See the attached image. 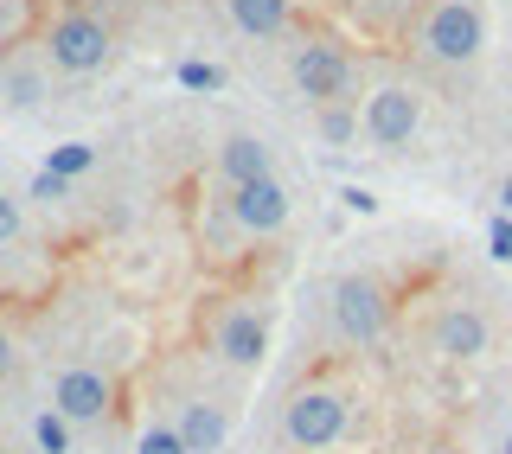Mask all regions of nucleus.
<instances>
[{
  "instance_id": "obj_3",
  "label": "nucleus",
  "mask_w": 512,
  "mask_h": 454,
  "mask_svg": "<svg viewBox=\"0 0 512 454\" xmlns=\"http://www.w3.org/2000/svg\"><path fill=\"white\" fill-rule=\"evenodd\" d=\"M493 346H500V320H493L487 295H455L429 320V352L442 365H480Z\"/></svg>"
},
{
  "instance_id": "obj_25",
  "label": "nucleus",
  "mask_w": 512,
  "mask_h": 454,
  "mask_svg": "<svg viewBox=\"0 0 512 454\" xmlns=\"http://www.w3.org/2000/svg\"><path fill=\"white\" fill-rule=\"evenodd\" d=\"M410 454H455V448H448V442H416Z\"/></svg>"
},
{
  "instance_id": "obj_10",
  "label": "nucleus",
  "mask_w": 512,
  "mask_h": 454,
  "mask_svg": "<svg viewBox=\"0 0 512 454\" xmlns=\"http://www.w3.org/2000/svg\"><path fill=\"white\" fill-rule=\"evenodd\" d=\"M52 410L71 416L77 429L84 423H103L109 410H116V384H109L103 365H64L52 378Z\"/></svg>"
},
{
  "instance_id": "obj_17",
  "label": "nucleus",
  "mask_w": 512,
  "mask_h": 454,
  "mask_svg": "<svg viewBox=\"0 0 512 454\" xmlns=\"http://www.w3.org/2000/svg\"><path fill=\"white\" fill-rule=\"evenodd\" d=\"M45 167L64 173V180H77V173L96 167V148H90V141H64V148H52V160H45Z\"/></svg>"
},
{
  "instance_id": "obj_9",
  "label": "nucleus",
  "mask_w": 512,
  "mask_h": 454,
  "mask_svg": "<svg viewBox=\"0 0 512 454\" xmlns=\"http://www.w3.org/2000/svg\"><path fill=\"white\" fill-rule=\"evenodd\" d=\"M224 212L244 237H282L288 231V186L269 173V180H250V186H224Z\"/></svg>"
},
{
  "instance_id": "obj_20",
  "label": "nucleus",
  "mask_w": 512,
  "mask_h": 454,
  "mask_svg": "<svg viewBox=\"0 0 512 454\" xmlns=\"http://www.w3.org/2000/svg\"><path fill=\"white\" fill-rule=\"evenodd\" d=\"M180 84L186 90H224V71H218V64H205V58H186L180 64Z\"/></svg>"
},
{
  "instance_id": "obj_18",
  "label": "nucleus",
  "mask_w": 512,
  "mask_h": 454,
  "mask_svg": "<svg viewBox=\"0 0 512 454\" xmlns=\"http://www.w3.org/2000/svg\"><path fill=\"white\" fill-rule=\"evenodd\" d=\"M32 32V0H0V45H20Z\"/></svg>"
},
{
  "instance_id": "obj_5",
  "label": "nucleus",
  "mask_w": 512,
  "mask_h": 454,
  "mask_svg": "<svg viewBox=\"0 0 512 454\" xmlns=\"http://www.w3.org/2000/svg\"><path fill=\"white\" fill-rule=\"evenodd\" d=\"M416 45L436 64H474L480 45H487V13H480V0H436V7L423 13Z\"/></svg>"
},
{
  "instance_id": "obj_16",
  "label": "nucleus",
  "mask_w": 512,
  "mask_h": 454,
  "mask_svg": "<svg viewBox=\"0 0 512 454\" xmlns=\"http://www.w3.org/2000/svg\"><path fill=\"white\" fill-rule=\"evenodd\" d=\"M135 454H192V448H186V435L173 423H148L135 435Z\"/></svg>"
},
{
  "instance_id": "obj_24",
  "label": "nucleus",
  "mask_w": 512,
  "mask_h": 454,
  "mask_svg": "<svg viewBox=\"0 0 512 454\" xmlns=\"http://www.w3.org/2000/svg\"><path fill=\"white\" fill-rule=\"evenodd\" d=\"M340 199L352 205V212H378V199H372V192H359V186H346V192H340Z\"/></svg>"
},
{
  "instance_id": "obj_12",
  "label": "nucleus",
  "mask_w": 512,
  "mask_h": 454,
  "mask_svg": "<svg viewBox=\"0 0 512 454\" xmlns=\"http://www.w3.org/2000/svg\"><path fill=\"white\" fill-rule=\"evenodd\" d=\"M269 173H276V154H269L263 135H224V148H218L224 186H250V180H269Z\"/></svg>"
},
{
  "instance_id": "obj_19",
  "label": "nucleus",
  "mask_w": 512,
  "mask_h": 454,
  "mask_svg": "<svg viewBox=\"0 0 512 454\" xmlns=\"http://www.w3.org/2000/svg\"><path fill=\"white\" fill-rule=\"evenodd\" d=\"M26 199L58 205V199H71V180H64V173H52V167H39V173H32V192H26Z\"/></svg>"
},
{
  "instance_id": "obj_13",
  "label": "nucleus",
  "mask_w": 512,
  "mask_h": 454,
  "mask_svg": "<svg viewBox=\"0 0 512 454\" xmlns=\"http://www.w3.org/2000/svg\"><path fill=\"white\" fill-rule=\"evenodd\" d=\"M224 7H231L237 32H250V39H276L288 26V0H224Z\"/></svg>"
},
{
  "instance_id": "obj_8",
  "label": "nucleus",
  "mask_w": 512,
  "mask_h": 454,
  "mask_svg": "<svg viewBox=\"0 0 512 454\" xmlns=\"http://www.w3.org/2000/svg\"><path fill=\"white\" fill-rule=\"evenodd\" d=\"M212 352L231 371H256L269 359V314L256 301H224L212 314Z\"/></svg>"
},
{
  "instance_id": "obj_4",
  "label": "nucleus",
  "mask_w": 512,
  "mask_h": 454,
  "mask_svg": "<svg viewBox=\"0 0 512 454\" xmlns=\"http://www.w3.org/2000/svg\"><path fill=\"white\" fill-rule=\"evenodd\" d=\"M109 52H116V32H109L103 13H90V7H64L52 26H45V64L64 77H90V71H103Z\"/></svg>"
},
{
  "instance_id": "obj_23",
  "label": "nucleus",
  "mask_w": 512,
  "mask_h": 454,
  "mask_svg": "<svg viewBox=\"0 0 512 454\" xmlns=\"http://www.w3.org/2000/svg\"><path fill=\"white\" fill-rule=\"evenodd\" d=\"M13 378H20V339L0 327V384H13Z\"/></svg>"
},
{
  "instance_id": "obj_26",
  "label": "nucleus",
  "mask_w": 512,
  "mask_h": 454,
  "mask_svg": "<svg viewBox=\"0 0 512 454\" xmlns=\"http://www.w3.org/2000/svg\"><path fill=\"white\" fill-rule=\"evenodd\" d=\"M500 454H512V423H506V435H500Z\"/></svg>"
},
{
  "instance_id": "obj_11",
  "label": "nucleus",
  "mask_w": 512,
  "mask_h": 454,
  "mask_svg": "<svg viewBox=\"0 0 512 454\" xmlns=\"http://www.w3.org/2000/svg\"><path fill=\"white\" fill-rule=\"evenodd\" d=\"M173 429L186 435L192 454H218L224 442H231V403H218V397H186L180 416H173Z\"/></svg>"
},
{
  "instance_id": "obj_6",
  "label": "nucleus",
  "mask_w": 512,
  "mask_h": 454,
  "mask_svg": "<svg viewBox=\"0 0 512 454\" xmlns=\"http://www.w3.org/2000/svg\"><path fill=\"white\" fill-rule=\"evenodd\" d=\"M288 77H295V90L308 96L314 109H327V103H359V96H352L359 71H352V58H346L333 39H308V45H295V58H288Z\"/></svg>"
},
{
  "instance_id": "obj_15",
  "label": "nucleus",
  "mask_w": 512,
  "mask_h": 454,
  "mask_svg": "<svg viewBox=\"0 0 512 454\" xmlns=\"http://www.w3.org/2000/svg\"><path fill=\"white\" fill-rule=\"evenodd\" d=\"M71 429L77 423H71V416H58V410H39V416H32V442H39V454H71V442H77Z\"/></svg>"
},
{
  "instance_id": "obj_1",
  "label": "nucleus",
  "mask_w": 512,
  "mask_h": 454,
  "mask_svg": "<svg viewBox=\"0 0 512 454\" xmlns=\"http://www.w3.org/2000/svg\"><path fill=\"white\" fill-rule=\"evenodd\" d=\"M352 410H359L352 378H346L340 365H314L308 378H295V384H288V397H282V416H276L282 448H295V454L340 448L346 435H352Z\"/></svg>"
},
{
  "instance_id": "obj_7",
  "label": "nucleus",
  "mask_w": 512,
  "mask_h": 454,
  "mask_svg": "<svg viewBox=\"0 0 512 454\" xmlns=\"http://www.w3.org/2000/svg\"><path fill=\"white\" fill-rule=\"evenodd\" d=\"M359 128H365V141H372V148H384V154L410 148L416 128H423V96H416L410 84H378V90L359 103Z\"/></svg>"
},
{
  "instance_id": "obj_21",
  "label": "nucleus",
  "mask_w": 512,
  "mask_h": 454,
  "mask_svg": "<svg viewBox=\"0 0 512 454\" xmlns=\"http://www.w3.org/2000/svg\"><path fill=\"white\" fill-rule=\"evenodd\" d=\"M20 231H26L20 199H13V192H0V250H7V243H20Z\"/></svg>"
},
{
  "instance_id": "obj_14",
  "label": "nucleus",
  "mask_w": 512,
  "mask_h": 454,
  "mask_svg": "<svg viewBox=\"0 0 512 454\" xmlns=\"http://www.w3.org/2000/svg\"><path fill=\"white\" fill-rule=\"evenodd\" d=\"M314 128H320V141H333V148H352V141L365 135V128H359V103H327V109H314Z\"/></svg>"
},
{
  "instance_id": "obj_2",
  "label": "nucleus",
  "mask_w": 512,
  "mask_h": 454,
  "mask_svg": "<svg viewBox=\"0 0 512 454\" xmlns=\"http://www.w3.org/2000/svg\"><path fill=\"white\" fill-rule=\"evenodd\" d=\"M327 320H333V339L352 352H365V346H378L384 333H391V320H397V288H391V275H378V269H346V275H333V288H327Z\"/></svg>"
},
{
  "instance_id": "obj_22",
  "label": "nucleus",
  "mask_w": 512,
  "mask_h": 454,
  "mask_svg": "<svg viewBox=\"0 0 512 454\" xmlns=\"http://www.w3.org/2000/svg\"><path fill=\"white\" fill-rule=\"evenodd\" d=\"M487 256L493 263H512V212H500L487 224Z\"/></svg>"
}]
</instances>
